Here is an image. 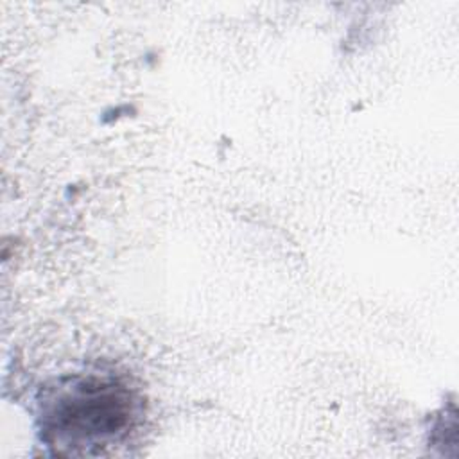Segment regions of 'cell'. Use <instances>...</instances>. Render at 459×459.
<instances>
[{
  "mask_svg": "<svg viewBox=\"0 0 459 459\" xmlns=\"http://www.w3.org/2000/svg\"><path fill=\"white\" fill-rule=\"evenodd\" d=\"M133 394L109 378H75L43 405V436L50 445L82 450L117 441L131 425Z\"/></svg>",
  "mask_w": 459,
  "mask_h": 459,
  "instance_id": "obj_1",
  "label": "cell"
}]
</instances>
